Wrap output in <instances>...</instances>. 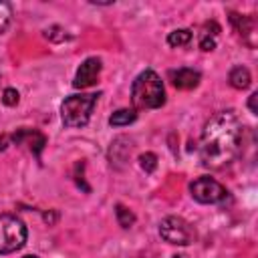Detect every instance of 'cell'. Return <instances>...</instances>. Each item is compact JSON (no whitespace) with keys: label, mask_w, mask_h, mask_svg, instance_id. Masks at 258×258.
<instances>
[{"label":"cell","mask_w":258,"mask_h":258,"mask_svg":"<svg viewBox=\"0 0 258 258\" xmlns=\"http://www.w3.org/2000/svg\"><path fill=\"white\" fill-rule=\"evenodd\" d=\"M242 145V123L232 111L216 113L204 127L200 159L210 169H222L238 155Z\"/></svg>","instance_id":"cell-1"},{"label":"cell","mask_w":258,"mask_h":258,"mask_svg":"<svg viewBox=\"0 0 258 258\" xmlns=\"http://www.w3.org/2000/svg\"><path fill=\"white\" fill-rule=\"evenodd\" d=\"M131 101L137 109H157L165 103V89L157 73L143 71L131 85Z\"/></svg>","instance_id":"cell-2"},{"label":"cell","mask_w":258,"mask_h":258,"mask_svg":"<svg viewBox=\"0 0 258 258\" xmlns=\"http://www.w3.org/2000/svg\"><path fill=\"white\" fill-rule=\"evenodd\" d=\"M99 95H71L60 105V117L67 127H83L89 123Z\"/></svg>","instance_id":"cell-3"},{"label":"cell","mask_w":258,"mask_h":258,"mask_svg":"<svg viewBox=\"0 0 258 258\" xmlns=\"http://www.w3.org/2000/svg\"><path fill=\"white\" fill-rule=\"evenodd\" d=\"M26 226L18 216L2 214L0 216V254L16 252L26 242Z\"/></svg>","instance_id":"cell-4"},{"label":"cell","mask_w":258,"mask_h":258,"mask_svg":"<svg viewBox=\"0 0 258 258\" xmlns=\"http://www.w3.org/2000/svg\"><path fill=\"white\" fill-rule=\"evenodd\" d=\"M159 236L175 246H187L196 240V232L194 228L179 216H167L165 220H161L159 224Z\"/></svg>","instance_id":"cell-5"},{"label":"cell","mask_w":258,"mask_h":258,"mask_svg":"<svg viewBox=\"0 0 258 258\" xmlns=\"http://www.w3.org/2000/svg\"><path fill=\"white\" fill-rule=\"evenodd\" d=\"M189 191H191V198L200 204H220L228 198V189L220 181H216L212 177H206V175L198 177L189 185Z\"/></svg>","instance_id":"cell-6"},{"label":"cell","mask_w":258,"mask_h":258,"mask_svg":"<svg viewBox=\"0 0 258 258\" xmlns=\"http://www.w3.org/2000/svg\"><path fill=\"white\" fill-rule=\"evenodd\" d=\"M99 75H101V58H97V56H89V58H85L83 64L79 67L73 85H75L77 89L93 87V85L97 83Z\"/></svg>","instance_id":"cell-7"},{"label":"cell","mask_w":258,"mask_h":258,"mask_svg":"<svg viewBox=\"0 0 258 258\" xmlns=\"http://www.w3.org/2000/svg\"><path fill=\"white\" fill-rule=\"evenodd\" d=\"M169 79H171L173 87L183 89V91H189V89H196L200 85V79L202 77L194 69H177V71H171L169 73Z\"/></svg>","instance_id":"cell-8"},{"label":"cell","mask_w":258,"mask_h":258,"mask_svg":"<svg viewBox=\"0 0 258 258\" xmlns=\"http://www.w3.org/2000/svg\"><path fill=\"white\" fill-rule=\"evenodd\" d=\"M12 139H14L16 143H20V141H24V139H26V143H28L30 151H32L36 157L40 155V151H42V147H44V143H46V139H44V135H42V133H38V131H30V129H20L18 133H14V135H12Z\"/></svg>","instance_id":"cell-9"},{"label":"cell","mask_w":258,"mask_h":258,"mask_svg":"<svg viewBox=\"0 0 258 258\" xmlns=\"http://www.w3.org/2000/svg\"><path fill=\"white\" fill-rule=\"evenodd\" d=\"M220 32V26L212 20V22H206L204 28H202V34H200V48L202 50H214L216 48V36Z\"/></svg>","instance_id":"cell-10"},{"label":"cell","mask_w":258,"mask_h":258,"mask_svg":"<svg viewBox=\"0 0 258 258\" xmlns=\"http://www.w3.org/2000/svg\"><path fill=\"white\" fill-rule=\"evenodd\" d=\"M230 22L234 24V28L238 30V34L248 42V36L252 34L254 36V20H252V16H240V14H236V12H232L230 14Z\"/></svg>","instance_id":"cell-11"},{"label":"cell","mask_w":258,"mask_h":258,"mask_svg":"<svg viewBox=\"0 0 258 258\" xmlns=\"http://www.w3.org/2000/svg\"><path fill=\"white\" fill-rule=\"evenodd\" d=\"M228 81H230V85L234 89H240L242 91V89H248L250 87L252 77H250V71L246 67H234L230 71V75H228Z\"/></svg>","instance_id":"cell-12"},{"label":"cell","mask_w":258,"mask_h":258,"mask_svg":"<svg viewBox=\"0 0 258 258\" xmlns=\"http://www.w3.org/2000/svg\"><path fill=\"white\" fill-rule=\"evenodd\" d=\"M135 111L133 109H119V111H115L111 117H109V123L113 125V127H125V125H129V123H133L135 121Z\"/></svg>","instance_id":"cell-13"},{"label":"cell","mask_w":258,"mask_h":258,"mask_svg":"<svg viewBox=\"0 0 258 258\" xmlns=\"http://www.w3.org/2000/svg\"><path fill=\"white\" fill-rule=\"evenodd\" d=\"M189 40H191V30H187V28L173 30L167 36V44L169 46H185V44H189Z\"/></svg>","instance_id":"cell-14"},{"label":"cell","mask_w":258,"mask_h":258,"mask_svg":"<svg viewBox=\"0 0 258 258\" xmlns=\"http://www.w3.org/2000/svg\"><path fill=\"white\" fill-rule=\"evenodd\" d=\"M115 216H117L119 226H123V228H131L133 222H135L133 212H129V210H127L125 206H121V204H117V208H115Z\"/></svg>","instance_id":"cell-15"},{"label":"cell","mask_w":258,"mask_h":258,"mask_svg":"<svg viewBox=\"0 0 258 258\" xmlns=\"http://www.w3.org/2000/svg\"><path fill=\"white\" fill-rule=\"evenodd\" d=\"M139 165H141V169H145L147 173H151L157 167V155L155 153H143V155H139Z\"/></svg>","instance_id":"cell-16"},{"label":"cell","mask_w":258,"mask_h":258,"mask_svg":"<svg viewBox=\"0 0 258 258\" xmlns=\"http://www.w3.org/2000/svg\"><path fill=\"white\" fill-rule=\"evenodd\" d=\"M10 18H12V10L6 2H0V32H4L10 24Z\"/></svg>","instance_id":"cell-17"},{"label":"cell","mask_w":258,"mask_h":258,"mask_svg":"<svg viewBox=\"0 0 258 258\" xmlns=\"http://www.w3.org/2000/svg\"><path fill=\"white\" fill-rule=\"evenodd\" d=\"M2 103L4 105H8V107H14L16 103H18V91L16 89H6L4 93H2Z\"/></svg>","instance_id":"cell-18"},{"label":"cell","mask_w":258,"mask_h":258,"mask_svg":"<svg viewBox=\"0 0 258 258\" xmlns=\"http://www.w3.org/2000/svg\"><path fill=\"white\" fill-rule=\"evenodd\" d=\"M256 99H258V95H256V93H252V95H250V101H248V107H250V111H252L254 115L258 113V111H256Z\"/></svg>","instance_id":"cell-19"},{"label":"cell","mask_w":258,"mask_h":258,"mask_svg":"<svg viewBox=\"0 0 258 258\" xmlns=\"http://www.w3.org/2000/svg\"><path fill=\"white\" fill-rule=\"evenodd\" d=\"M24 258H38V256H32V254H30V256H24Z\"/></svg>","instance_id":"cell-20"}]
</instances>
